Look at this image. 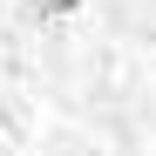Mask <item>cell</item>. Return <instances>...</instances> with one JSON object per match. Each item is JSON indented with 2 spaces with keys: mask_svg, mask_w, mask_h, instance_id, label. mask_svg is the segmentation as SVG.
Wrapping results in <instances>:
<instances>
[{
  "mask_svg": "<svg viewBox=\"0 0 156 156\" xmlns=\"http://www.w3.org/2000/svg\"><path fill=\"white\" fill-rule=\"evenodd\" d=\"M41 7H48V14H75L82 0H41Z\"/></svg>",
  "mask_w": 156,
  "mask_h": 156,
  "instance_id": "6da1fadb",
  "label": "cell"
}]
</instances>
